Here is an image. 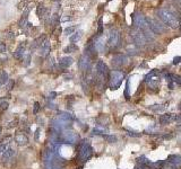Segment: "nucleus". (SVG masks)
<instances>
[{"label":"nucleus","mask_w":181,"mask_h":169,"mask_svg":"<svg viewBox=\"0 0 181 169\" xmlns=\"http://www.w3.org/2000/svg\"><path fill=\"white\" fill-rule=\"evenodd\" d=\"M14 84H15L14 80H11V79H10L9 81L7 82V90H11V89L14 88Z\"/></svg>","instance_id":"33"},{"label":"nucleus","mask_w":181,"mask_h":169,"mask_svg":"<svg viewBox=\"0 0 181 169\" xmlns=\"http://www.w3.org/2000/svg\"><path fill=\"white\" fill-rule=\"evenodd\" d=\"M82 36H83V31H77V32H75L71 36H70L69 41L75 44L76 42H78L79 39H82Z\"/></svg>","instance_id":"21"},{"label":"nucleus","mask_w":181,"mask_h":169,"mask_svg":"<svg viewBox=\"0 0 181 169\" xmlns=\"http://www.w3.org/2000/svg\"><path fill=\"white\" fill-rule=\"evenodd\" d=\"M94 45H95V49L97 52H104V49H106V39H104L103 35L97 36V39L94 42Z\"/></svg>","instance_id":"11"},{"label":"nucleus","mask_w":181,"mask_h":169,"mask_svg":"<svg viewBox=\"0 0 181 169\" xmlns=\"http://www.w3.org/2000/svg\"><path fill=\"white\" fill-rule=\"evenodd\" d=\"M16 123H18V121L15 120L13 121V122H10V123H8V125H7V127H14L15 125H16Z\"/></svg>","instance_id":"39"},{"label":"nucleus","mask_w":181,"mask_h":169,"mask_svg":"<svg viewBox=\"0 0 181 169\" xmlns=\"http://www.w3.org/2000/svg\"><path fill=\"white\" fill-rule=\"evenodd\" d=\"M125 78V72L120 70H112L109 77V87L111 89H118L121 86Z\"/></svg>","instance_id":"3"},{"label":"nucleus","mask_w":181,"mask_h":169,"mask_svg":"<svg viewBox=\"0 0 181 169\" xmlns=\"http://www.w3.org/2000/svg\"><path fill=\"white\" fill-rule=\"evenodd\" d=\"M108 1H110V0H108Z\"/></svg>","instance_id":"46"},{"label":"nucleus","mask_w":181,"mask_h":169,"mask_svg":"<svg viewBox=\"0 0 181 169\" xmlns=\"http://www.w3.org/2000/svg\"><path fill=\"white\" fill-rule=\"evenodd\" d=\"M6 52V45H5V43L0 42V53H5Z\"/></svg>","instance_id":"36"},{"label":"nucleus","mask_w":181,"mask_h":169,"mask_svg":"<svg viewBox=\"0 0 181 169\" xmlns=\"http://www.w3.org/2000/svg\"><path fill=\"white\" fill-rule=\"evenodd\" d=\"M7 149L6 143H0V152H5V150Z\"/></svg>","instance_id":"37"},{"label":"nucleus","mask_w":181,"mask_h":169,"mask_svg":"<svg viewBox=\"0 0 181 169\" xmlns=\"http://www.w3.org/2000/svg\"><path fill=\"white\" fill-rule=\"evenodd\" d=\"M26 46H27V42L26 41H24V42H20L17 46V49L15 50V52H14V58L17 59V60H19L24 56L25 54V50H26Z\"/></svg>","instance_id":"10"},{"label":"nucleus","mask_w":181,"mask_h":169,"mask_svg":"<svg viewBox=\"0 0 181 169\" xmlns=\"http://www.w3.org/2000/svg\"><path fill=\"white\" fill-rule=\"evenodd\" d=\"M40 111V103L39 101H35L33 106V114H37Z\"/></svg>","instance_id":"32"},{"label":"nucleus","mask_w":181,"mask_h":169,"mask_svg":"<svg viewBox=\"0 0 181 169\" xmlns=\"http://www.w3.org/2000/svg\"><path fill=\"white\" fill-rule=\"evenodd\" d=\"M30 62H31V56L28 54V56H25V59H24V63H23V64L25 65V67H27V65H30Z\"/></svg>","instance_id":"35"},{"label":"nucleus","mask_w":181,"mask_h":169,"mask_svg":"<svg viewBox=\"0 0 181 169\" xmlns=\"http://www.w3.org/2000/svg\"><path fill=\"white\" fill-rule=\"evenodd\" d=\"M127 135H128V137H131V138H139L142 135V133H139V132H134V131H128V132H127Z\"/></svg>","instance_id":"30"},{"label":"nucleus","mask_w":181,"mask_h":169,"mask_svg":"<svg viewBox=\"0 0 181 169\" xmlns=\"http://www.w3.org/2000/svg\"><path fill=\"white\" fill-rule=\"evenodd\" d=\"M35 140L36 141H39V139H40V129H36V131H35Z\"/></svg>","instance_id":"40"},{"label":"nucleus","mask_w":181,"mask_h":169,"mask_svg":"<svg viewBox=\"0 0 181 169\" xmlns=\"http://www.w3.org/2000/svg\"><path fill=\"white\" fill-rule=\"evenodd\" d=\"M125 2H126V0H125Z\"/></svg>","instance_id":"47"},{"label":"nucleus","mask_w":181,"mask_h":169,"mask_svg":"<svg viewBox=\"0 0 181 169\" xmlns=\"http://www.w3.org/2000/svg\"><path fill=\"white\" fill-rule=\"evenodd\" d=\"M15 141H16V143L18 144V146H24V144L28 143V138H27V135L25 133L19 132V133L16 134V137H15Z\"/></svg>","instance_id":"15"},{"label":"nucleus","mask_w":181,"mask_h":169,"mask_svg":"<svg viewBox=\"0 0 181 169\" xmlns=\"http://www.w3.org/2000/svg\"><path fill=\"white\" fill-rule=\"evenodd\" d=\"M9 81V77L6 71H0V86Z\"/></svg>","instance_id":"24"},{"label":"nucleus","mask_w":181,"mask_h":169,"mask_svg":"<svg viewBox=\"0 0 181 169\" xmlns=\"http://www.w3.org/2000/svg\"><path fill=\"white\" fill-rule=\"evenodd\" d=\"M91 62H92V59L89 58V56H87L86 54H84V56H80V59H79V69L82 70V71H87V70H89L91 69Z\"/></svg>","instance_id":"9"},{"label":"nucleus","mask_w":181,"mask_h":169,"mask_svg":"<svg viewBox=\"0 0 181 169\" xmlns=\"http://www.w3.org/2000/svg\"><path fill=\"white\" fill-rule=\"evenodd\" d=\"M76 31V26H69V27H66L65 28V31H63V34L66 36H69L71 35V34H74Z\"/></svg>","instance_id":"26"},{"label":"nucleus","mask_w":181,"mask_h":169,"mask_svg":"<svg viewBox=\"0 0 181 169\" xmlns=\"http://www.w3.org/2000/svg\"><path fill=\"white\" fill-rule=\"evenodd\" d=\"M165 108H166L165 105H153V106L149 107V109H152V111L154 112H163L165 111Z\"/></svg>","instance_id":"25"},{"label":"nucleus","mask_w":181,"mask_h":169,"mask_svg":"<svg viewBox=\"0 0 181 169\" xmlns=\"http://www.w3.org/2000/svg\"><path fill=\"white\" fill-rule=\"evenodd\" d=\"M92 155H93V148L91 146V144L87 142H83L78 151V160L85 163V161H87L92 157Z\"/></svg>","instance_id":"6"},{"label":"nucleus","mask_w":181,"mask_h":169,"mask_svg":"<svg viewBox=\"0 0 181 169\" xmlns=\"http://www.w3.org/2000/svg\"><path fill=\"white\" fill-rule=\"evenodd\" d=\"M181 60V56H177V58L173 59V64H177V63H179Z\"/></svg>","instance_id":"41"},{"label":"nucleus","mask_w":181,"mask_h":169,"mask_svg":"<svg viewBox=\"0 0 181 169\" xmlns=\"http://www.w3.org/2000/svg\"><path fill=\"white\" fill-rule=\"evenodd\" d=\"M157 16L162 20V23L164 24V25H166V26L171 27V28H178L179 27L180 20L170 10L165 9V8H160L157 10Z\"/></svg>","instance_id":"2"},{"label":"nucleus","mask_w":181,"mask_h":169,"mask_svg":"<svg viewBox=\"0 0 181 169\" xmlns=\"http://www.w3.org/2000/svg\"><path fill=\"white\" fill-rule=\"evenodd\" d=\"M6 39H10V41H13V39H15V34H14L13 32H8V33H6Z\"/></svg>","instance_id":"34"},{"label":"nucleus","mask_w":181,"mask_h":169,"mask_svg":"<svg viewBox=\"0 0 181 169\" xmlns=\"http://www.w3.org/2000/svg\"><path fill=\"white\" fill-rule=\"evenodd\" d=\"M72 63H74V60H72V58H70V56H63V58L60 59V61H59L60 68H62V69L69 68Z\"/></svg>","instance_id":"16"},{"label":"nucleus","mask_w":181,"mask_h":169,"mask_svg":"<svg viewBox=\"0 0 181 169\" xmlns=\"http://www.w3.org/2000/svg\"><path fill=\"white\" fill-rule=\"evenodd\" d=\"M132 22H134V26L139 28L144 33V35L146 36V39H154V33L152 32L151 28H149V25H148L147 18L143 15L142 13H135L132 15Z\"/></svg>","instance_id":"1"},{"label":"nucleus","mask_w":181,"mask_h":169,"mask_svg":"<svg viewBox=\"0 0 181 169\" xmlns=\"http://www.w3.org/2000/svg\"><path fill=\"white\" fill-rule=\"evenodd\" d=\"M9 107V103L7 101H0V112H5Z\"/></svg>","instance_id":"27"},{"label":"nucleus","mask_w":181,"mask_h":169,"mask_svg":"<svg viewBox=\"0 0 181 169\" xmlns=\"http://www.w3.org/2000/svg\"><path fill=\"white\" fill-rule=\"evenodd\" d=\"M1 131H2V127L0 126V133H1Z\"/></svg>","instance_id":"45"},{"label":"nucleus","mask_w":181,"mask_h":169,"mask_svg":"<svg viewBox=\"0 0 181 169\" xmlns=\"http://www.w3.org/2000/svg\"><path fill=\"white\" fill-rule=\"evenodd\" d=\"M103 34V22L102 18L99 19V25H97V36H102Z\"/></svg>","instance_id":"28"},{"label":"nucleus","mask_w":181,"mask_h":169,"mask_svg":"<svg viewBox=\"0 0 181 169\" xmlns=\"http://www.w3.org/2000/svg\"><path fill=\"white\" fill-rule=\"evenodd\" d=\"M120 42H121V35L118 29H111L109 33L108 37V45L110 47V50H115L120 46Z\"/></svg>","instance_id":"5"},{"label":"nucleus","mask_w":181,"mask_h":169,"mask_svg":"<svg viewBox=\"0 0 181 169\" xmlns=\"http://www.w3.org/2000/svg\"><path fill=\"white\" fill-rule=\"evenodd\" d=\"M36 15L39 16L40 19L43 20L46 16H49V10L46 9V8L43 6L42 3H40L39 6L36 7Z\"/></svg>","instance_id":"14"},{"label":"nucleus","mask_w":181,"mask_h":169,"mask_svg":"<svg viewBox=\"0 0 181 169\" xmlns=\"http://www.w3.org/2000/svg\"><path fill=\"white\" fill-rule=\"evenodd\" d=\"M128 61V56L125 54H115L112 58V65L114 68H121L122 65H125Z\"/></svg>","instance_id":"8"},{"label":"nucleus","mask_w":181,"mask_h":169,"mask_svg":"<svg viewBox=\"0 0 181 169\" xmlns=\"http://www.w3.org/2000/svg\"><path fill=\"white\" fill-rule=\"evenodd\" d=\"M168 161L170 165H172V166H175V167L180 166L181 165V157L177 156V155H175V156H170L168 158Z\"/></svg>","instance_id":"20"},{"label":"nucleus","mask_w":181,"mask_h":169,"mask_svg":"<svg viewBox=\"0 0 181 169\" xmlns=\"http://www.w3.org/2000/svg\"><path fill=\"white\" fill-rule=\"evenodd\" d=\"M46 41V35L45 34H42V35H40L37 39H34V42L32 43V45H31V47L32 49H35V47H41L42 46V44Z\"/></svg>","instance_id":"17"},{"label":"nucleus","mask_w":181,"mask_h":169,"mask_svg":"<svg viewBox=\"0 0 181 169\" xmlns=\"http://www.w3.org/2000/svg\"><path fill=\"white\" fill-rule=\"evenodd\" d=\"M75 51H78V46L74 44V43H70L69 45H67L65 49H63V52L65 53H72Z\"/></svg>","instance_id":"22"},{"label":"nucleus","mask_w":181,"mask_h":169,"mask_svg":"<svg viewBox=\"0 0 181 169\" xmlns=\"http://www.w3.org/2000/svg\"><path fill=\"white\" fill-rule=\"evenodd\" d=\"M31 9H32V7L28 6L26 9L23 11V15H22L19 22H18V26H19L20 28H22V27H24L27 24V18H28V15H30V13H31Z\"/></svg>","instance_id":"13"},{"label":"nucleus","mask_w":181,"mask_h":169,"mask_svg":"<svg viewBox=\"0 0 181 169\" xmlns=\"http://www.w3.org/2000/svg\"><path fill=\"white\" fill-rule=\"evenodd\" d=\"M175 81L177 82L179 86H181V77L180 76H175Z\"/></svg>","instance_id":"38"},{"label":"nucleus","mask_w":181,"mask_h":169,"mask_svg":"<svg viewBox=\"0 0 181 169\" xmlns=\"http://www.w3.org/2000/svg\"><path fill=\"white\" fill-rule=\"evenodd\" d=\"M14 153H15L14 149H11V148H7L2 155V160H7V159H9V158H11V157L14 156Z\"/></svg>","instance_id":"23"},{"label":"nucleus","mask_w":181,"mask_h":169,"mask_svg":"<svg viewBox=\"0 0 181 169\" xmlns=\"http://www.w3.org/2000/svg\"><path fill=\"white\" fill-rule=\"evenodd\" d=\"M179 28H180V32H181V20H180V24H179Z\"/></svg>","instance_id":"44"},{"label":"nucleus","mask_w":181,"mask_h":169,"mask_svg":"<svg viewBox=\"0 0 181 169\" xmlns=\"http://www.w3.org/2000/svg\"><path fill=\"white\" fill-rule=\"evenodd\" d=\"M59 15L58 14H54L52 16V20H51V23H52V25H54V26H57L58 24H59Z\"/></svg>","instance_id":"29"},{"label":"nucleus","mask_w":181,"mask_h":169,"mask_svg":"<svg viewBox=\"0 0 181 169\" xmlns=\"http://www.w3.org/2000/svg\"><path fill=\"white\" fill-rule=\"evenodd\" d=\"M50 49H51L50 42L48 41V39H46L45 42L42 44V46H41V56H49Z\"/></svg>","instance_id":"19"},{"label":"nucleus","mask_w":181,"mask_h":169,"mask_svg":"<svg viewBox=\"0 0 181 169\" xmlns=\"http://www.w3.org/2000/svg\"><path fill=\"white\" fill-rule=\"evenodd\" d=\"M69 20H71V18H70V17L63 16L62 18H61V22H69Z\"/></svg>","instance_id":"42"},{"label":"nucleus","mask_w":181,"mask_h":169,"mask_svg":"<svg viewBox=\"0 0 181 169\" xmlns=\"http://www.w3.org/2000/svg\"><path fill=\"white\" fill-rule=\"evenodd\" d=\"M104 139L106 140H108L109 142H117V137H114V135H104Z\"/></svg>","instance_id":"31"},{"label":"nucleus","mask_w":181,"mask_h":169,"mask_svg":"<svg viewBox=\"0 0 181 169\" xmlns=\"http://www.w3.org/2000/svg\"><path fill=\"white\" fill-rule=\"evenodd\" d=\"M169 87H170V89H175V84H173V81L169 82Z\"/></svg>","instance_id":"43"},{"label":"nucleus","mask_w":181,"mask_h":169,"mask_svg":"<svg viewBox=\"0 0 181 169\" xmlns=\"http://www.w3.org/2000/svg\"><path fill=\"white\" fill-rule=\"evenodd\" d=\"M148 25H149V28L154 34H162V33L165 31L164 24L162 23L160 24L156 19H153V18H147Z\"/></svg>","instance_id":"7"},{"label":"nucleus","mask_w":181,"mask_h":169,"mask_svg":"<svg viewBox=\"0 0 181 169\" xmlns=\"http://www.w3.org/2000/svg\"><path fill=\"white\" fill-rule=\"evenodd\" d=\"M63 140L66 142L69 143H75L76 141L78 140V135L76 134V132H72V131H66L63 133Z\"/></svg>","instance_id":"12"},{"label":"nucleus","mask_w":181,"mask_h":169,"mask_svg":"<svg viewBox=\"0 0 181 169\" xmlns=\"http://www.w3.org/2000/svg\"><path fill=\"white\" fill-rule=\"evenodd\" d=\"M130 37L132 39V41H134V43H135L136 45L139 46V47L144 46L145 44L147 43V39H146V36L144 35V33L135 26L130 29Z\"/></svg>","instance_id":"4"},{"label":"nucleus","mask_w":181,"mask_h":169,"mask_svg":"<svg viewBox=\"0 0 181 169\" xmlns=\"http://www.w3.org/2000/svg\"><path fill=\"white\" fill-rule=\"evenodd\" d=\"M171 122H173V114L165 113L163 115H161V117H160V123L163 124V125H168Z\"/></svg>","instance_id":"18"}]
</instances>
